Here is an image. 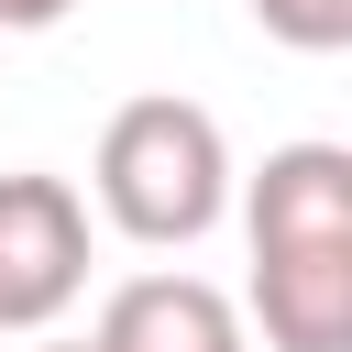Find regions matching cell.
Instances as JSON below:
<instances>
[{"label": "cell", "mask_w": 352, "mask_h": 352, "mask_svg": "<svg viewBox=\"0 0 352 352\" xmlns=\"http://www.w3.org/2000/svg\"><path fill=\"white\" fill-rule=\"evenodd\" d=\"M88 187H99V220L143 253H187L231 220V143L198 99L176 88H143L99 121V154H88Z\"/></svg>", "instance_id": "1"}, {"label": "cell", "mask_w": 352, "mask_h": 352, "mask_svg": "<svg viewBox=\"0 0 352 352\" xmlns=\"http://www.w3.org/2000/svg\"><path fill=\"white\" fill-rule=\"evenodd\" d=\"M88 297V198L44 165L0 176V330H55Z\"/></svg>", "instance_id": "2"}, {"label": "cell", "mask_w": 352, "mask_h": 352, "mask_svg": "<svg viewBox=\"0 0 352 352\" xmlns=\"http://www.w3.org/2000/svg\"><path fill=\"white\" fill-rule=\"evenodd\" d=\"M242 187V231L253 253H319V242H352V154L341 143H275Z\"/></svg>", "instance_id": "3"}, {"label": "cell", "mask_w": 352, "mask_h": 352, "mask_svg": "<svg viewBox=\"0 0 352 352\" xmlns=\"http://www.w3.org/2000/svg\"><path fill=\"white\" fill-rule=\"evenodd\" d=\"M88 352H253V330H242V308H231L209 275L154 264V275H121V286L99 297Z\"/></svg>", "instance_id": "4"}, {"label": "cell", "mask_w": 352, "mask_h": 352, "mask_svg": "<svg viewBox=\"0 0 352 352\" xmlns=\"http://www.w3.org/2000/svg\"><path fill=\"white\" fill-rule=\"evenodd\" d=\"M264 352H352V242L319 253H253V319Z\"/></svg>", "instance_id": "5"}, {"label": "cell", "mask_w": 352, "mask_h": 352, "mask_svg": "<svg viewBox=\"0 0 352 352\" xmlns=\"http://www.w3.org/2000/svg\"><path fill=\"white\" fill-rule=\"evenodd\" d=\"M253 22L286 55H341L352 44V0H253Z\"/></svg>", "instance_id": "6"}, {"label": "cell", "mask_w": 352, "mask_h": 352, "mask_svg": "<svg viewBox=\"0 0 352 352\" xmlns=\"http://www.w3.org/2000/svg\"><path fill=\"white\" fill-rule=\"evenodd\" d=\"M77 0H0V33H55Z\"/></svg>", "instance_id": "7"}, {"label": "cell", "mask_w": 352, "mask_h": 352, "mask_svg": "<svg viewBox=\"0 0 352 352\" xmlns=\"http://www.w3.org/2000/svg\"><path fill=\"white\" fill-rule=\"evenodd\" d=\"M33 352H88V341H44V330H33Z\"/></svg>", "instance_id": "8"}]
</instances>
